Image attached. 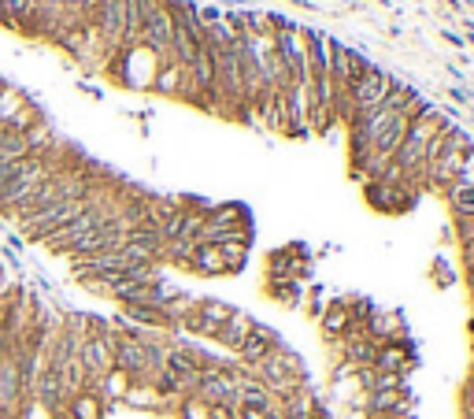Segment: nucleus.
<instances>
[{
	"mask_svg": "<svg viewBox=\"0 0 474 419\" xmlns=\"http://www.w3.org/2000/svg\"><path fill=\"white\" fill-rule=\"evenodd\" d=\"M441 130H445L441 115L433 112V108H423V112H419L412 123H407V134H404V141H400L397 156H393V164H397L404 175H415L419 167H423V160H426L430 141L438 138Z\"/></svg>",
	"mask_w": 474,
	"mask_h": 419,
	"instance_id": "nucleus-1",
	"label": "nucleus"
},
{
	"mask_svg": "<svg viewBox=\"0 0 474 419\" xmlns=\"http://www.w3.org/2000/svg\"><path fill=\"white\" fill-rule=\"evenodd\" d=\"M170 34H175V19H170V4L167 0H149V11H144V26L137 45L156 52L160 60L170 63Z\"/></svg>",
	"mask_w": 474,
	"mask_h": 419,
	"instance_id": "nucleus-2",
	"label": "nucleus"
},
{
	"mask_svg": "<svg viewBox=\"0 0 474 419\" xmlns=\"http://www.w3.org/2000/svg\"><path fill=\"white\" fill-rule=\"evenodd\" d=\"M111 334H89L82 338V345H78V364H82V371H86V386L93 390L104 375H111L115 371V352H111Z\"/></svg>",
	"mask_w": 474,
	"mask_h": 419,
	"instance_id": "nucleus-3",
	"label": "nucleus"
},
{
	"mask_svg": "<svg viewBox=\"0 0 474 419\" xmlns=\"http://www.w3.org/2000/svg\"><path fill=\"white\" fill-rule=\"evenodd\" d=\"M389 86H393V78H389V74H381V71H360V78H356V82L348 86L352 104H356V115L381 108V104H386Z\"/></svg>",
	"mask_w": 474,
	"mask_h": 419,
	"instance_id": "nucleus-4",
	"label": "nucleus"
},
{
	"mask_svg": "<svg viewBox=\"0 0 474 419\" xmlns=\"http://www.w3.org/2000/svg\"><path fill=\"white\" fill-rule=\"evenodd\" d=\"M93 30L108 48H123V30H126V0H100Z\"/></svg>",
	"mask_w": 474,
	"mask_h": 419,
	"instance_id": "nucleus-5",
	"label": "nucleus"
},
{
	"mask_svg": "<svg viewBox=\"0 0 474 419\" xmlns=\"http://www.w3.org/2000/svg\"><path fill=\"white\" fill-rule=\"evenodd\" d=\"M271 352H274V334L267 326H252V331L245 334V342L237 345V357L245 364H259L263 357H271Z\"/></svg>",
	"mask_w": 474,
	"mask_h": 419,
	"instance_id": "nucleus-6",
	"label": "nucleus"
},
{
	"mask_svg": "<svg viewBox=\"0 0 474 419\" xmlns=\"http://www.w3.org/2000/svg\"><path fill=\"white\" fill-rule=\"evenodd\" d=\"M330 78H334V86H352L356 78H360V60H356V52L345 48V45H337V41H334Z\"/></svg>",
	"mask_w": 474,
	"mask_h": 419,
	"instance_id": "nucleus-7",
	"label": "nucleus"
},
{
	"mask_svg": "<svg viewBox=\"0 0 474 419\" xmlns=\"http://www.w3.org/2000/svg\"><path fill=\"white\" fill-rule=\"evenodd\" d=\"M252 326H256V323L248 319V316H241V312H233V316L219 326V334H215V338H219V342L226 345V349H233V352H237V345L245 342V334L252 331Z\"/></svg>",
	"mask_w": 474,
	"mask_h": 419,
	"instance_id": "nucleus-8",
	"label": "nucleus"
},
{
	"mask_svg": "<svg viewBox=\"0 0 474 419\" xmlns=\"http://www.w3.org/2000/svg\"><path fill=\"white\" fill-rule=\"evenodd\" d=\"M189 267L201 271V274H222V271H226V264H222V256H219L215 245H196L193 256H189Z\"/></svg>",
	"mask_w": 474,
	"mask_h": 419,
	"instance_id": "nucleus-9",
	"label": "nucleus"
},
{
	"mask_svg": "<svg viewBox=\"0 0 474 419\" xmlns=\"http://www.w3.org/2000/svg\"><path fill=\"white\" fill-rule=\"evenodd\" d=\"M449 189V201H452V212L456 219H474V186H445Z\"/></svg>",
	"mask_w": 474,
	"mask_h": 419,
	"instance_id": "nucleus-10",
	"label": "nucleus"
},
{
	"mask_svg": "<svg viewBox=\"0 0 474 419\" xmlns=\"http://www.w3.org/2000/svg\"><path fill=\"white\" fill-rule=\"evenodd\" d=\"M26 104V93L22 89H11V86H4V93H0V126H8L11 119H15V112Z\"/></svg>",
	"mask_w": 474,
	"mask_h": 419,
	"instance_id": "nucleus-11",
	"label": "nucleus"
},
{
	"mask_svg": "<svg viewBox=\"0 0 474 419\" xmlns=\"http://www.w3.org/2000/svg\"><path fill=\"white\" fill-rule=\"evenodd\" d=\"M323 326H326V331H330V334H345V326H348V308H330V312H326V319H323Z\"/></svg>",
	"mask_w": 474,
	"mask_h": 419,
	"instance_id": "nucleus-12",
	"label": "nucleus"
},
{
	"mask_svg": "<svg viewBox=\"0 0 474 419\" xmlns=\"http://www.w3.org/2000/svg\"><path fill=\"white\" fill-rule=\"evenodd\" d=\"M348 357L360 360V364H371L378 352L371 349V342H367V338H352V342H348Z\"/></svg>",
	"mask_w": 474,
	"mask_h": 419,
	"instance_id": "nucleus-13",
	"label": "nucleus"
},
{
	"mask_svg": "<svg viewBox=\"0 0 474 419\" xmlns=\"http://www.w3.org/2000/svg\"><path fill=\"white\" fill-rule=\"evenodd\" d=\"M459 238H463V245L474 241V219H463V222H459Z\"/></svg>",
	"mask_w": 474,
	"mask_h": 419,
	"instance_id": "nucleus-14",
	"label": "nucleus"
},
{
	"mask_svg": "<svg viewBox=\"0 0 474 419\" xmlns=\"http://www.w3.org/2000/svg\"><path fill=\"white\" fill-rule=\"evenodd\" d=\"M463 253H467V264L474 267V241H470V245H463Z\"/></svg>",
	"mask_w": 474,
	"mask_h": 419,
	"instance_id": "nucleus-15",
	"label": "nucleus"
},
{
	"mask_svg": "<svg viewBox=\"0 0 474 419\" xmlns=\"http://www.w3.org/2000/svg\"><path fill=\"white\" fill-rule=\"evenodd\" d=\"M4 86H8V82H4V78H0V93H4Z\"/></svg>",
	"mask_w": 474,
	"mask_h": 419,
	"instance_id": "nucleus-16",
	"label": "nucleus"
},
{
	"mask_svg": "<svg viewBox=\"0 0 474 419\" xmlns=\"http://www.w3.org/2000/svg\"><path fill=\"white\" fill-rule=\"evenodd\" d=\"M470 334H474V319H470Z\"/></svg>",
	"mask_w": 474,
	"mask_h": 419,
	"instance_id": "nucleus-17",
	"label": "nucleus"
}]
</instances>
